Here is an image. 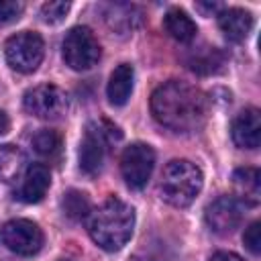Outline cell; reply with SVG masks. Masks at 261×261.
I'll list each match as a JSON object with an SVG mask.
<instances>
[{
	"instance_id": "cell-1",
	"label": "cell",
	"mask_w": 261,
	"mask_h": 261,
	"mask_svg": "<svg viewBox=\"0 0 261 261\" xmlns=\"http://www.w3.org/2000/svg\"><path fill=\"white\" fill-rule=\"evenodd\" d=\"M151 112L161 126L175 133H192L206 122L208 100L196 86L171 80L153 92Z\"/></svg>"
},
{
	"instance_id": "cell-2",
	"label": "cell",
	"mask_w": 261,
	"mask_h": 261,
	"mask_svg": "<svg viewBox=\"0 0 261 261\" xmlns=\"http://www.w3.org/2000/svg\"><path fill=\"white\" fill-rule=\"evenodd\" d=\"M135 228V210L118 200L108 198L88 216V232L92 241L104 251H118L122 249Z\"/></svg>"
},
{
	"instance_id": "cell-3",
	"label": "cell",
	"mask_w": 261,
	"mask_h": 261,
	"mask_svg": "<svg viewBox=\"0 0 261 261\" xmlns=\"http://www.w3.org/2000/svg\"><path fill=\"white\" fill-rule=\"evenodd\" d=\"M202 184L204 175L196 163L188 159H173L163 169L159 190L161 198L167 204L175 208H186L196 200L202 190Z\"/></svg>"
},
{
	"instance_id": "cell-4",
	"label": "cell",
	"mask_w": 261,
	"mask_h": 261,
	"mask_svg": "<svg viewBox=\"0 0 261 261\" xmlns=\"http://www.w3.org/2000/svg\"><path fill=\"white\" fill-rule=\"evenodd\" d=\"M63 61L75 71H88L100 61V43L88 27H73L61 43Z\"/></svg>"
},
{
	"instance_id": "cell-5",
	"label": "cell",
	"mask_w": 261,
	"mask_h": 261,
	"mask_svg": "<svg viewBox=\"0 0 261 261\" xmlns=\"http://www.w3.org/2000/svg\"><path fill=\"white\" fill-rule=\"evenodd\" d=\"M108 139H120V130L110 122H90L80 143V167L88 175H96L104 163V151Z\"/></svg>"
},
{
	"instance_id": "cell-6",
	"label": "cell",
	"mask_w": 261,
	"mask_h": 261,
	"mask_svg": "<svg viewBox=\"0 0 261 261\" xmlns=\"http://www.w3.org/2000/svg\"><path fill=\"white\" fill-rule=\"evenodd\" d=\"M4 55L6 61L12 69L20 73H31L35 71L45 55V43L39 33L33 31H20L12 35L6 45H4Z\"/></svg>"
},
{
	"instance_id": "cell-7",
	"label": "cell",
	"mask_w": 261,
	"mask_h": 261,
	"mask_svg": "<svg viewBox=\"0 0 261 261\" xmlns=\"http://www.w3.org/2000/svg\"><path fill=\"white\" fill-rule=\"evenodd\" d=\"M22 104L29 114L45 120H55L61 118L67 110V94L55 84H41L27 90Z\"/></svg>"
},
{
	"instance_id": "cell-8",
	"label": "cell",
	"mask_w": 261,
	"mask_h": 261,
	"mask_svg": "<svg viewBox=\"0 0 261 261\" xmlns=\"http://www.w3.org/2000/svg\"><path fill=\"white\" fill-rule=\"evenodd\" d=\"M155 165V151L147 143H133L120 155V171L128 188L141 190L147 186Z\"/></svg>"
},
{
	"instance_id": "cell-9",
	"label": "cell",
	"mask_w": 261,
	"mask_h": 261,
	"mask_svg": "<svg viewBox=\"0 0 261 261\" xmlns=\"http://www.w3.org/2000/svg\"><path fill=\"white\" fill-rule=\"evenodd\" d=\"M0 239L6 245V249H10L16 255H35L41 247H43V232L41 228L27 218H14L8 220L2 228H0Z\"/></svg>"
},
{
	"instance_id": "cell-10",
	"label": "cell",
	"mask_w": 261,
	"mask_h": 261,
	"mask_svg": "<svg viewBox=\"0 0 261 261\" xmlns=\"http://www.w3.org/2000/svg\"><path fill=\"white\" fill-rule=\"evenodd\" d=\"M243 202L232 196H220L206 206V224L218 234H230L243 222Z\"/></svg>"
},
{
	"instance_id": "cell-11",
	"label": "cell",
	"mask_w": 261,
	"mask_h": 261,
	"mask_svg": "<svg viewBox=\"0 0 261 261\" xmlns=\"http://www.w3.org/2000/svg\"><path fill=\"white\" fill-rule=\"evenodd\" d=\"M49 186H51L49 167L43 165V163H33V165H29L24 169L16 196L24 204H37V202H41L45 198Z\"/></svg>"
},
{
	"instance_id": "cell-12",
	"label": "cell",
	"mask_w": 261,
	"mask_h": 261,
	"mask_svg": "<svg viewBox=\"0 0 261 261\" xmlns=\"http://www.w3.org/2000/svg\"><path fill=\"white\" fill-rule=\"evenodd\" d=\"M232 141L241 149H257L261 143V114L257 108H245L232 120Z\"/></svg>"
},
{
	"instance_id": "cell-13",
	"label": "cell",
	"mask_w": 261,
	"mask_h": 261,
	"mask_svg": "<svg viewBox=\"0 0 261 261\" xmlns=\"http://www.w3.org/2000/svg\"><path fill=\"white\" fill-rule=\"evenodd\" d=\"M218 27L228 41H243L253 29V14L245 8H222L218 12Z\"/></svg>"
},
{
	"instance_id": "cell-14",
	"label": "cell",
	"mask_w": 261,
	"mask_h": 261,
	"mask_svg": "<svg viewBox=\"0 0 261 261\" xmlns=\"http://www.w3.org/2000/svg\"><path fill=\"white\" fill-rule=\"evenodd\" d=\"M133 84H135V69L128 63H120L114 67V71L110 73L108 86H106V94L110 104L114 106H122L126 104V100L130 98L133 92Z\"/></svg>"
},
{
	"instance_id": "cell-15",
	"label": "cell",
	"mask_w": 261,
	"mask_h": 261,
	"mask_svg": "<svg viewBox=\"0 0 261 261\" xmlns=\"http://www.w3.org/2000/svg\"><path fill=\"white\" fill-rule=\"evenodd\" d=\"M27 169V157L16 145H0V181L12 184Z\"/></svg>"
},
{
	"instance_id": "cell-16",
	"label": "cell",
	"mask_w": 261,
	"mask_h": 261,
	"mask_svg": "<svg viewBox=\"0 0 261 261\" xmlns=\"http://www.w3.org/2000/svg\"><path fill=\"white\" fill-rule=\"evenodd\" d=\"M163 27L165 31L179 43H190L196 39L198 27L196 22L181 10V8H169L163 16Z\"/></svg>"
},
{
	"instance_id": "cell-17",
	"label": "cell",
	"mask_w": 261,
	"mask_h": 261,
	"mask_svg": "<svg viewBox=\"0 0 261 261\" xmlns=\"http://www.w3.org/2000/svg\"><path fill=\"white\" fill-rule=\"evenodd\" d=\"M234 186L241 194V198H237L239 202H245L249 206H255L259 202V192H261V173L255 167H241L232 173Z\"/></svg>"
},
{
	"instance_id": "cell-18",
	"label": "cell",
	"mask_w": 261,
	"mask_h": 261,
	"mask_svg": "<svg viewBox=\"0 0 261 261\" xmlns=\"http://www.w3.org/2000/svg\"><path fill=\"white\" fill-rule=\"evenodd\" d=\"M186 63L196 73H216L222 67L224 57L216 47H200L190 51V55L186 57Z\"/></svg>"
},
{
	"instance_id": "cell-19",
	"label": "cell",
	"mask_w": 261,
	"mask_h": 261,
	"mask_svg": "<svg viewBox=\"0 0 261 261\" xmlns=\"http://www.w3.org/2000/svg\"><path fill=\"white\" fill-rule=\"evenodd\" d=\"M61 206H63V212L67 218L71 220H84L86 216H90L92 212V206H90V198L80 192V190H69L63 194V200H61Z\"/></svg>"
},
{
	"instance_id": "cell-20",
	"label": "cell",
	"mask_w": 261,
	"mask_h": 261,
	"mask_svg": "<svg viewBox=\"0 0 261 261\" xmlns=\"http://www.w3.org/2000/svg\"><path fill=\"white\" fill-rule=\"evenodd\" d=\"M33 147L39 155H43L47 159H55L61 153V137L53 128H41L33 137Z\"/></svg>"
},
{
	"instance_id": "cell-21",
	"label": "cell",
	"mask_w": 261,
	"mask_h": 261,
	"mask_svg": "<svg viewBox=\"0 0 261 261\" xmlns=\"http://www.w3.org/2000/svg\"><path fill=\"white\" fill-rule=\"evenodd\" d=\"M71 4L69 2H63V0H51V2H45L41 6V18L49 24H57L65 18V14L69 12Z\"/></svg>"
},
{
	"instance_id": "cell-22",
	"label": "cell",
	"mask_w": 261,
	"mask_h": 261,
	"mask_svg": "<svg viewBox=\"0 0 261 261\" xmlns=\"http://www.w3.org/2000/svg\"><path fill=\"white\" fill-rule=\"evenodd\" d=\"M24 10V4L18 0H0V24L14 22Z\"/></svg>"
},
{
	"instance_id": "cell-23",
	"label": "cell",
	"mask_w": 261,
	"mask_h": 261,
	"mask_svg": "<svg viewBox=\"0 0 261 261\" xmlns=\"http://www.w3.org/2000/svg\"><path fill=\"white\" fill-rule=\"evenodd\" d=\"M243 243L245 247L253 253V255H259L261 253V222H251L243 234Z\"/></svg>"
},
{
	"instance_id": "cell-24",
	"label": "cell",
	"mask_w": 261,
	"mask_h": 261,
	"mask_svg": "<svg viewBox=\"0 0 261 261\" xmlns=\"http://www.w3.org/2000/svg\"><path fill=\"white\" fill-rule=\"evenodd\" d=\"M210 261H245V259H241L237 253H230V251H218L210 257Z\"/></svg>"
},
{
	"instance_id": "cell-25",
	"label": "cell",
	"mask_w": 261,
	"mask_h": 261,
	"mask_svg": "<svg viewBox=\"0 0 261 261\" xmlns=\"http://www.w3.org/2000/svg\"><path fill=\"white\" fill-rule=\"evenodd\" d=\"M196 8L202 10L204 14H212V12H220V10H222V4H216V2H212V4H204V2H198Z\"/></svg>"
},
{
	"instance_id": "cell-26",
	"label": "cell",
	"mask_w": 261,
	"mask_h": 261,
	"mask_svg": "<svg viewBox=\"0 0 261 261\" xmlns=\"http://www.w3.org/2000/svg\"><path fill=\"white\" fill-rule=\"evenodd\" d=\"M8 128H10V120H8L6 112H4V110H0V135H6V133H8Z\"/></svg>"
},
{
	"instance_id": "cell-27",
	"label": "cell",
	"mask_w": 261,
	"mask_h": 261,
	"mask_svg": "<svg viewBox=\"0 0 261 261\" xmlns=\"http://www.w3.org/2000/svg\"><path fill=\"white\" fill-rule=\"evenodd\" d=\"M128 261H163V259H159L155 255H143V253H139V255H133Z\"/></svg>"
},
{
	"instance_id": "cell-28",
	"label": "cell",
	"mask_w": 261,
	"mask_h": 261,
	"mask_svg": "<svg viewBox=\"0 0 261 261\" xmlns=\"http://www.w3.org/2000/svg\"><path fill=\"white\" fill-rule=\"evenodd\" d=\"M61 261H65V259H61Z\"/></svg>"
}]
</instances>
